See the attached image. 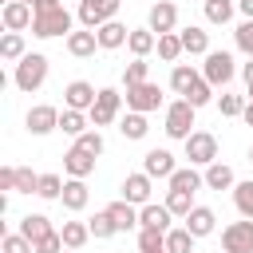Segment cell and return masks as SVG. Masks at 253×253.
<instances>
[{"label": "cell", "instance_id": "obj_9", "mask_svg": "<svg viewBox=\"0 0 253 253\" xmlns=\"http://www.w3.org/2000/svg\"><path fill=\"white\" fill-rule=\"evenodd\" d=\"M233 55L229 51H210L206 55V67H202V75H206V83L210 87H225L229 79H233Z\"/></svg>", "mask_w": 253, "mask_h": 253}, {"label": "cell", "instance_id": "obj_37", "mask_svg": "<svg viewBox=\"0 0 253 253\" xmlns=\"http://www.w3.org/2000/svg\"><path fill=\"white\" fill-rule=\"evenodd\" d=\"M182 51H186V47H182V36H178V32H170V36H158V59L174 63Z\"/></svg>", "mask_w": 253, "mask_h": 253}, {"label": "cell", "instance_id": "obj_25", "mask_svg": "<svg viewBox=\"0 0 253 253\" xmlns=\"http://www.w3.org/2000/svg\"><path fill=\"white\" fill-rule=\"evenodd\" d=\"M206 186V178L194 170V166H178L174 174H170V190H182V194H198Z\"/></svg>", "mask_w": 253, "mask_h": 253}, {"label": "cell", "instance_id": "obj_51", "mask_svg": "<svg viewBox=\"0 0 253 253\" xmlns=\"http://www.w3.org/2000/svg\"><path fill=\"white\" fill-rule=\"evenodd\" d=\"M241 75H245V87H253V59H249V63L241 67Z\"/></svg>", "mask_w": 253, "mask_h": 253}, {"label": "cell", "instance_id": "obj_41", "mask_svg": "<svg viewBox=\"0 0 253 253\" xmlns=\"http://www.w3.org/2000/svg\"><path fill=\"white\" fill-rule=\"evenodd\" d=\"M87 225H91V237H99V241H103V237H115V233H119V229H115V221H111V213H107V210H103V213H95V217H91V221H87Z\"/></svg>", "mask_w": 253, "mask_h": 253}, {"label": "cell", "instance_id": "obj_14", "mask_svg": "<svg viewBox=\"0 0 253 253\" xmlns=\"http://www.w3.org/2000/svg\"><path fill=\"white\" fill-rule=\"evenodd\" d=\"M0 20H4L8 32H24V28H32L36 12H32V4H24V0H8L4 12H0Z\"/></svg>", "mask_w": 253, "mask_h": 253}, {"label": "cell", "instance_id": "obj_35", "mask_svg": "<svg viewBox=\"0 0 253 253\" xmlns=\"http://www.w3.org/2000/svg\"><path fill=\"white\" fill-rule=\"evenodd\" d=\"M174 217H186L194 210V194H182V190H166V202H162Z\"/></svg>", "mask_w": 253, "mask_h": 253}, {"label": "cell", "instance_id": "obj_24", "mask_svg": "<svg viewBox=\"0 0 253 253\" xmlns=\"http://www.w3.org/2000/svg\"><path fill=\"white\" fill-rule=\"evenodd\" d=\"M126 47H130V55H134V59H146V55L158 47V36H154L150 28H130V40H126Z\"/></svg>", "mask_w": 253, "mask_h": 253}, {"label": "cell", "instance_id": "obj_29", "mask_svg": "<svg viewBox=\"0 0 253 253\" xmlns=\"http://www.w3.org/2000/svg\"><path fill=\"white\" fill-rule=\"evenodd\" d=\"M178 36H182L186 55H210V32H202V28H186V32H178Z\"/></svg>", "mask_w": 253, "mask_h": 253}, {"label": "cell", "instance_id": "obj_15", "mask_svg": "<svg viewBox=\"0 0 253 253\" xmlns=\"http://www.w3.org/2000/svg\"><path fill=\"white\" fill-rule=\"evenodd\" d=\"M142 170H146L150 178H166V182H170V174H174L178 166H174V154H170V150L154 146V150H146V154H142Z\"/></svg>", "mask_w": 253, "mask_h": 253}, {"label": "cell", "instance_id": "obj_28", "mask_svg": "<svg viewBox=\"0 0 253 253\" xmlns=\"http://www.w3.org/2000/svg\"><path fill=\"white\" fill-rule=\"evenodd\" d=\"M202 178H206V186H210V190H233V186H237V178H233V170H229L225 162L206 166V174H202Z\"/></svg>", "mask_w": 253, "mask_h": 253}, {"label": "cell", "instance_id": "obj_22", "mask_svg": "<svg viewBox=\"0 0 253 253\" xmlns=\"http://www.w3.org/2000/svg\"><path fill=\"white\" fill-rule=\"evenodd\" d=\"M16 233H24V237H28L32 245H36V241H43V237H47V233H55V229H51V221H47L43 213H24V217H20V229H16Z\"/></svg>", "mask_w": 253, "mask_h": 253}, {"label": "cell", "instance_id": "obj_31", "mask_svg": "<svg viewBox=\"0 0 253 253\" xmlns=\"http://www.w3.org/2000/svg\"><path fill=\"white\" fill-rule=\"evenodd\" d=\"M198 79H202V75H198V71H194V67H190V63H178V67H174V71H170V87H174V91H178V95H182V99H186V95H190V87H194V83H198Z\"/></svg>", "mask_w": 253, "mask_h": 253}, {"label": "cell", "instance_id": "obj_43", "mask_svg": "<svg viewBox=\"0 0 253 253\" xmlns=\"http://www.w3.org/2000/svg\"><path fill=\"white\" fill-rule=\"evenodd\" d=\"M40 190V174H32L28 166H16V194H36Z\"/></svg>", "mask_w": 253, "mask_h": 253}, {"label": "cell", "instance_id": "obj_52", "mask_svg": "<svg viewBox=\"0 0 253 253\" xmlns=\"http://www.w3.org/2000/svg\"><path fill=\"white\" fill-rule=\"evenodd\" d=\"M241 119H245V123L253 126V103H245V115H241Z\"/></svg>", "mask_w": 253, "mask_h": 253}, {"label": "cell", "instance_id": "obj_46", "mask_svg": "<svg viewBox=\"0 0 253 253\" xmlns=\"http://www.w3.org/2000/svg\"><path fill=\"white\" fill-rule=\"evenodd\" d=\"M75 146H83L87 154H95V158H99L107 142H103V134H99V130H87V134H79V138H75Z\"/></svg>", "mask_w": 253, "mask_h": 253}, {"label": "cell", "instance_id": "obj_21", "mask_svg": "<svg viewBox=\"0 0 253 253\" xmlns=\"http://www.w3.org/2000/svg\"><path fill=\"white\" fill-rule=\"evenodd\" d=\"M107 213H111V221H115V229H119V233H126V229H134V225H138V206H130V202H123V198H119V202H111V206H107Z\"/></svg>", "mask_w": 253, "mask_h": 253}, {"label": "cell", "instance_id": "obj_19", "mask_svg": "<svg viewBox=\"0 0 253 253\" xmlns=\"http://www.w3.org/2000/svg\"><path fill=\"white\" fill-rule=\"evenodd\" d=\"M186 229H190L194 237H210V233L217 229V217H213V210H210V206H194V210L186 213Z\"/></svg>", "mask_w": 253, "mask_h": 253}, {"label": "cell", "instance_id": "obj_13", "mask_svg": "<svg viewBox=\"0 0 253 253\" xmlns=\"http://www.w3.org/2000/svg\"><path fill=\"white\" fill-rule=\"evenodd\" d=\"M24 123H28V134H51V130H59V111L47 107V103H40V107L28 111Z\"/></svg>", "mask_w": 253, "mask_h": 253}, {"label": "cell", "instance_id": "obj_45", "mask_svg": "<svg viewBox=\"0 0 253 253\" xmlns=\"http://www.w3.org/2000/svg\"><path fill=\"white\" fill-rule=\"evenodd\" d=\"M217 107H221V115H225V119L245 115V99H241V95H221V99H217Z\"/></svg>", "mask_w": 253, "mask_h": 253}, {"label": "cell", "instance_id": "obj_17", "mask_svg": "<svg viewBox=\"0 0 253 253\" xmlns=\"http://www.w3.org/2000/svg\"><path fill=\"white\" fill-rule=\"evenodd\" d=\"M170 210L166 206H158V202H150V206H142L138 210V229H158V233H170Z\"/></svg>", "mask_w": 253, "mask_h": 253}, {"label": "cell", "instance_id": "obj_32", "mask_svg": "<svg viewBox=\"0 0 253 253\" xmlns=\"http://www.w3.org/2000/svg\"><path fill=\"white\" fill-rule=\"evenodd\" d=\"M194 233L186 229V225H178V229H170L166 233V253H194Z\"/></svg>", "mask_w": 253, "mask_h": 253}, {"label": "cell", "instance_id": "obj_53", "mask_svg": "<svg viewBox=\"0 0 253 253\" xmlns=\"http://www.w3.org/2000/svg\"><path fill=\"white\" fill-rule=\"evenodd\" d=\"M245 103H253V87H249V95H245Z\"/></svg>", "mask_w": 253, "mask_h": 253}, {"label": "cell", "instance_id": "obj_11", "mask_svg": "<svg viewBox=\"0 0 253 253\" xmlns=\"http://www.w3.org/2000/svg\"><path fill=\"white\" fill-rule=\"evenodd\" d=\"M150 182H154V178H150L146 170L126 174V178H123V202H130V206H138V210L150 206Z\"/></svg>", "mask_w": 253, "mask_h": 253}, {"label": "cell", "instance_id": "obj_54", "mask_svg": "<svg viewBox=\"0 0 253 253\" xmlns=\"http://www.w3.org/2000/svg\"><path fill=\"white\" fill-rule=\"evenodd\" d=\"M63 253H79V249H63Z\"/></svg>", "mask_w": 253, "mask_h": 253}, {"label": "cell", "instance_id": "obj_36", "mask_svg": "<svg viewBox=\"0 0 253 253\" xmlns=\"http://www.w3.org/2000/svg\"><path fill=\"white\" fill-rule=\"evenodd\" d=\"M233 0H206V20L210 24H229L233 20Z\"/></svg>", "mask_w": 253, "mask_h": 253}, {"label": "cell", "instance_id": "obj_26", "mask_svg": "<svg viewBox=\"0 0 253 253\" xmlns=\"http://www.w3.org/2000/svg\"><path fill=\"white\" fill-rule=\"evenodd\" d=\"M146 130H150V123H146V115H138V111H126V115L119 119V134L130 138V142L146 138Z\"/></svg>", "mask_w": 253, "mask_h": 253}, {"label": "cell", "instance_id": "obj_5", "mask_svg": "<svg viewBox=\"0 0 253 253\" xmlns=\"http://www.w3.org/2000/svg\"><path fill=\"white\" fill-rule=\"evenodd\" d=\"M194 111H198V107H190L186 99L170 103V107H166V126H162V130H166L170 138H182V142H186V138L194 134Z\"/></svg>", "mask_w": 253, "mask_h": 253}, {"label": "cell", "instance_id": "obj_44", "mask_svg": "<svg viewBox=\"0 0 253 253\" xmlns=\"http://www.w3.org/2000/svg\"><path fill=\"white\" fill-rule=\"evenodd\" d=\"M0 249H4V253H36V245H32L24 233H4Z\"/></svg>", "mask_w": 253, "mask_h": 253}, {"label": "cell", "instance_id": "obj_10", "mask_svg": "<svg viewBox=\"0 0 253 253\" xmlns=\"http://www.w3.org/2000/svg\"><path fill=\"white\" fill-rule=\"evenodd\" d=\"M174 24H178V4H174V0H158V4H150V12H146V28H150L154 36H170Z\"/></svg>", "mask_w": 253, "mask_h": 253}, {"label": "cell", "instance_id": "obj_27", "mask_svg": "<svg viewBox=\"0 0 253 253\" xmlns=\"http://www.w3.org/2000/svg\"><path fill=\"white\" fill-rule=\"evenodd\" d=\"M87 111H71V107H63L59 111V130L63 134H71V138H79V134H87Z\"/></svg>", "mask_w": 253, "mask_h": 253}, {"label": "cell", "instance_id": "obj_56", "mask_svg": "<svg viewBox=\"0 0 253 253\" xmlns=\"http://www.w3.org/2000/svg\"><path fill=\"white\" fill-rule=\"evenodd\" d=\"M24 4H36V0H24Z\"/></svg>", "mask_w": 253, "mask_h": 253}, {"label": "cell", "instance_id": "obj_47", "mask_svg": "<svg viewBox=\"0 0 253 253\" xmlns=\"http://www.w3.org/2000/svg\"><path fill=\"white\" fill-rule=\"evenodd\" d=\"M233 40H237V47L253 59V20H245V24H237V32H233Z\"/></svg>", "mask_w": 253, "mask_h": 253}, {"label": "cell", "instance_id": "obj_4", "mask_svg": "<svg viewBox=\"0 0 253 253\" xmlns=\"http://www.w3.org/2000/svg\"><path fill=\"white\" fill-rule=\"evenodd\" d=\"M119 111H123V95H119L115 87H99V99H95V107L87 111V119H91V126L99 130V126H111V123L119 119Z\"/></svg>", "mask_w": 253, "mask_h": 253}, {"label": "cell", "instance_id": "obj_49", "mask_svg": "<svg viewBox=\"0 0 253 253\" xmlns=\"http://www.w3.org/2000/svg\"><path fill=\"white\" fill-rule=\"evenodd\" d=\"M0 190H16V166H4L0 170Z\"/></svg>", "mask_w": 253, "mask_h": 253}, {"label": "cell", "instance_id": "obj_20", "mask_svg": "<svg viewBox=\"0 0 253 253\" xmlns=\"http://www.w3.org/2000/svg\"><path fill=\"white\" fill-rule=\"evenodd\" d=\"M95 36H99V47H103V51H115V47H123V43L130 40V28L119 24V20H111V24H103Z\"/></svg>", "mask_w": 253, "mask_h": 253}, {"label": "cell", "instance_id": "obj_18", "mask_svg": "<svg viewBox=\"0 0 253 253\" xmlns=\"http://www.w3.org/2000/svg\"><path fill=\"white\" fill-rule=\"evenodd\" d=\"M63 170H67L71 178H87V174L95 170V154H87L83 146H75V142H71V150L63 154Z\"/></svg>", "mask_w": 253, "mask_h": 253}, {"label": "cell", "instance_id": "obj_12", "mask_svg": "<svg viewBox=\"0 0 253 253\" xmlns=\"http://www.w3.org/2000/svg\"><path fill=\"white\" fill-rule=\"evenodd\" d=\"M95 99H99V91H95L87 79H75V83L63 87V107H71V111H91Z\"/></svg>", "mask_w": 253, "mask_h": 253}, {"label": "cell", "instance_id": "obj_23", "mask_svg": "<svg viewBox=\"0 0 253 253\" xmlns=\"http://www.w3.org/2000/svg\"><path fill=\"white\" fill-rule=\"evenodd\" d=\"M95 47H99V36H95V32H87V28H79V32H71V36H67V51H71L75 59L95 55Z\"/></svg>", "mask_w": 253, "mask_h": 253}, {"label": "cell", "instance_id": "obj_8", "mask_svg": "<svg viewBox=\"0 0 253 253\" xmlns=\"http://www.w3.org/2000/svg\"><path fill=\"white\" fill-rule=\"evenodd\" d=\"M221 249L225 253H253V221L241 217V221H229L221 229Z\"/></svg>", "mask_w": 253, "mask_h": 253}, {"label": "cell", "instance_id": "obj_40", "mask_svg": "<svg viewBox=\"0 0 253 253\" xmlns=\"http://www.w3.org/2000/svg\"><path fill=\"white\" fill-rule=\"evenodd\" d=\"M40 198H47V202H59V194H63V178L59 174H40V190H36Z\"/></svg>", "mask_w": 253, "mask_h": 253}, {"label": "cell", "instance_id": "obj_39", "mask_svg": "<svg viewBox=\"0 0 253 253\" xmlns=\"http://www.w3.org/2000/svg\"><path fill=\"white\" fill-rule=\"evenodd\" d=\"M138 253H166V233H158V229H138Z\"/></svg>", "mask_w": 253, "mask_h": 253}, {"label": "cell", "instance_id": "obj_55", "mask_svg": "<svg viewBox=\"0 0 253 253\" xmlns=\"http://www.w3.org/2000/svg\"><path fill=\"white\" fill-rule=\"evenodd\" d=\"M249 162H253V146H249Z\"/></svg>", "mask_w": 253, "mask_h": 253}, {"label": "cell", "instance_id": "obj_3", "mask_svg": "<svg viewBox=\"0 0 253 253\" xmlns=\"http://www.w3.org/2000/svg\"><path fill=\"white\" fill-rule=\"evenodd\" d=\"M119 4L123 0H79V24L87 32H99L103 24H111L119 16Z\"/></svg>", "mask_w": 253, "mask_h": 253}, {"label": "cell", "instance_id": "obj_7", "mask_svg": "<svg viewBox=\"0 0 253 253\" xmlns=\"http://www.w3.org/2000/svg\"><path fill=\"white\" fill-rule=\"evenodd\" d=\"M126 111H138V115H150L162 107V87L158 83H138V87H126Z\"/></svg>", "mask_w": 253, "mask_h": 253}, {"label": "cell", "instance_id": "obj_33", "mask_svg": "<svg viewBox=\"0 0 253 253\" xmlns=\"http://www.w3.org/2000/svg\"><path fill=\"white\" fill-rule=\"evenodd\" d=\"M233 206H237V213H241V217H249V221H253V178L233 186Z\"/></svg>", "mask_w": 253, "mask_h": 253}, {"label": "cell", "instance_id": "obj_2", "mask_svg": "<svg viewBox=\"0 0 253 253\" xmlns=\"http://www.w3.org/2000/svg\"><path fill=\"white\" fill-rule=\"evenodd\" d=\"M43 79H47V55H43V51H28V55L16 63L12 83H16L24 95H32V91H40V87H43Z\"/></svg>", "mask_w": 253, "mask_h": 253}, {"label": "cell", "instance_id": "obj_50", "mask_svg": "<svg viewBox=\"0 0 253 253\" xmlns=\"http://www.w3.org/2000/svg\"><path fill=\"white\" fill-rule=\"evenodd\" d=\"M237 12H241L245 20H253V0H237Z\"/></svg>", "mask_w": 253, "mask_h": 253}, {"label": "cell", "instance_id": "obj_38", "mask_svg": "<svg viewBox=\"0 0 253 253\" xmlns=\"http://www.w3.org/2000/svg\"><path fill=\"white\" fill-rule=\"evenodd\" d=\"M123 83H126V87L150 83V63H146V59H130V63H126V71H123Z\"/></svg>", "mask_w": 253, "mask_h": 253}, {"label": "cell", "instance_id": "obj_30", "mask_svg": "<svg viewBox=\"0 0 253 253\" xmlns=\"http://www.w3.org/2000/svg\"><path fill=\"white\" fill-rule=\"evenodd\" d=\"M59 237H63V245H67V249H83V245H87V237H91V225H87V221H63Z\"/></svg>", "mask_w": 253, "mask_h": 253}, {"label": "cell", "instance_id": "obj_48", "mask_svg": "<svg viewBox=\"0 0 253 253\" xmlns=\"http://www.w3.org/2000/svg\"><path fill=\"white\" fill-rule=\"evenodd\" d=\"M67 245H63V237H59V229L55 233H47L43 241H36V253H63Z\"/></svg>", "mask_w": 253, "mask_h": 253}, {"label": "cell", "instance_id": "obj_34", "mask_svg": "<svg viewBox=\"0 0 253 253\" xmlns=\"http://www.w3.org/2000/svg\"><path fill=\"white\" fill-rule=\"evenodd\" d=\"M0 55L20 63V59L28 55V47H24V36H20V32H4V40H0Z\"/></svg>", "mask_w": 253, "mask_h": 253}, {"label": "cell", "instance_id": "obj_1", "mask_svg": "<svg viewBox=\"0 0 253 253\" xmlns=\"http://www.w3.org/2000/svg\"><path fill=\"white\" fill-rule=\"evenodd\" d=\"M32 12H36L32 36H40V40H55V36H71V32H75V28H71L75 20H71V12H67L59 0H36Z\"/></svg>", "mask_w": 253, "mask_h": 253}, {"label": "cell", "instance_id": "obj_42", "mask_svg": "<svg viewBox=\"0 0 253 253\" xmlns=\"http://www.w3.org/2000/svg\"><path fill=\"white\" fill-rule=\"evenodd\" d=\"M210 99H213V87H210V83H206V75H202V79H198V83L190 87V95H186V103H190V107H206Z\"/></svg>", "mask_w": 253, "mask_h": 253}, {"label": "cell", "instance_id": "obj_6", "mask_svg": "<svg viewBox=\"0 0 253 253\" xmlns=\"http://www.w3.org/2000/svg\"><path fill=\"white\" fill-rule=\"evenodd\" d=\"M186 158H190V166H213L217 162V138L210 130H194L186 138Z\"/></svg>", "mask_w": 253, "mask_h": 253}, {"label": "cell", "instance_id": "obj_16", "mask_svg": "<svg viewBox=\"0 0 253 253\" xmlns=\"http://www.w3.org/2000/svg\"><path fill=\"white\" fill-rule=\"evenodd\" d=\"M59 202H63V210H71V213L87 210V202H91L87 178H67V182H63V194H59Z\"/></svg>", "mask_w": 253, "mask_h": 253}]
</instances>
